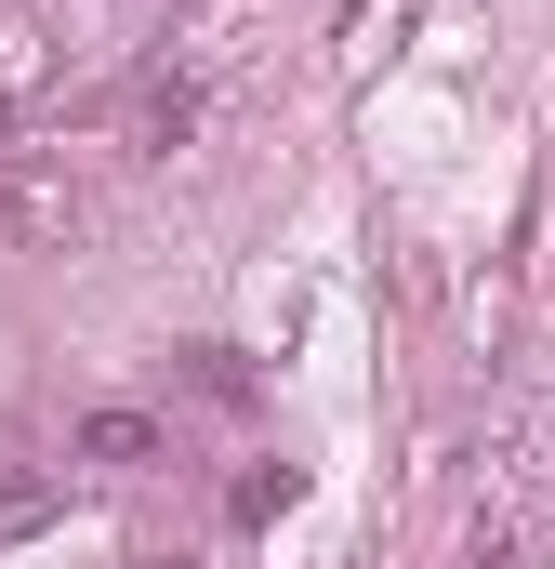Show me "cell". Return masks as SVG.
<instances>
[{"label": "cell", "mask_w": 555, "mask_h": 569, "mask_svg": "<svg viewBox=\"0 0 555 569\" xmlns=\"http://www.w3.org/2000/svg\"><path fill=\"white\" fill-rule=\"evenodd\" d=\"M199 120H212V80H185V67H159V80L133 93V146H145V159L199 146Z\"/></svg>", "instance_id": "6da1fadb"}, {"label": "cell", "mask_w": 555, "mask_h": 569, "mask_svg": "<svg viewBox=\"0 0 555 569\" xmlns=\"http://www.w3.org/2000/svg\"><path fill=\"white\" fill-rule=\"evenodd\" d=\"M67 226H80V186H67V172L0 186V252H13V239H67Z\"/></svg>", "instance_id": "7a4b0ae2"}, {"label": "cell", "mask_w": 555, "mask_h": 569, "mask_svg": "<svg viewBox=\"0 0 555 569\" xmlns=\"http://www.w3.org/2000/svg\"><path fill=\"white\" fill-rule=\"evenodd\" d=\"M80 463L133 477V463H159V425H145V411H93V425H80Z\"/></svg>", "instance_id": "3957f363"}, {"label": "cell", "mask_w": 555, "mask_h": 569, "mask_svg": "<svg viewBox=\"0 0 555 569\" xmlns=\"http://www.w3.org/2000/svg\"><path fill=\"white\" fill-rule=\"evenodd\" d=\"M0 133H13V93H0Z\"/></svg>", "instance_id": "277c9868"}, {"label": "cell", "mask_w": 555, "mask_h": 569, "mask_svg": "<svg viewBox=\"0 0 555 569\" xmlns=\"http://www.w3.org/2000/svg\"><path fill=\"white\" fill-rule=\"evenodd\" d=\"M145 569H185V557H145Z\"/></svg>", "instance_id": "5b68a950"}]
</instances>
